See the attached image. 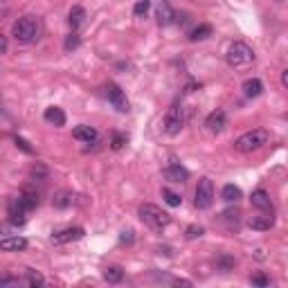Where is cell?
<instances>
[{"label":"cell","mask_w":288,"mask_h":288,"mask_svg":"<svg viewBox=\"0 0 288 288\" xmlns=\"http://www.w3.org/2000/svg\"><path fill=\"white\" fill-rule=\"evenodd\" d=\"M41 30H43L41 27V20L36 16L27 14V16H20L18 20H14V25H11V36L16 41H20V43H34L41 36Z\"/></svg>","instance_id":"obj_1"},{"label":"cell","mask_w":288,"mask_h":288,"mask_svg":"<svg viewBox=\"0 0 288 288\" xmlns=\"http://www.w3.org/2000/svg\"><path fill=\"white\" fill-rule=\"evenodd\" d=\"M268 140H270V133L266 128H252V131L243 133L241 137H236L234 149L241 153H252V151H259L261 147H266Z\"/></svg>","instance_id":"obj_2"},{"label":"cell","mask_w":288,"mask_h":288,"mask_svg":"<svg viewBox=\"0 0 288 288\" xmlns=\"http://www.w3.org/2000/svg\"><path fill=\"white\" fill-rule=\"evenodd\" d=\"M137 214H140L142 223L149 225L151 230H165L167 225L171 223V216L167 214L165 210H160L158 205H153V203H144Z\"/></svg>","instance_id":"obj_3"},{"label":"cell","mask_w":288,"mask_h":288,"mask_svg":"<svg viewBox=\"0 0 288 288\" xmlns=\"http://www.w3.org/2000/svg\"><path fill=\"white\" fill-rule=\"evenodd\" d=\"M225 59H228V63L232 65V68H245V65H250L254 61V52H252V48H250L248 43L236 41V43H232L228 48Z\"/></svg>","instance_id":"obj_4"},{"label":"cell","mask_w":288,"mask_h":288,"mask_svg":"<svg viewBox=\"0 0 288 288\" xmlns=\"http://www.w3.org/2000/svg\"><path fill=\"white\" fill-rule=\"evenodd\" d=\"M182 126H185V108H182V104H173L162 119V131L167 135H178Z\"/></svg>","instance_id":"obj_5"},{"label":"cell","mask_w":288,"mask_h":288,"mask_svg":"<svg viewBox=\"0 0 288 288\" xmlns=\"http://www.w3.org/2000/svg\"><path fill=\"white\" fill-rule=\"evenodd\" d=\"M194 196H196L194 205L198 207V210H207V207H212V203H214V185H212L210 178H203V180L198 182Z\"/></svg>","instance_id":"obj_6"},{"label":"cell","mask_w":288,"mask_h":288,"mask_svg":"<svg viewBox=\"0 0 288 288\" xmlns=\"http://www.w3.org/2000/svg\"><path fill=\"white\" fill-rule=\"evenodd\" d=\"M104 95H106V99L113 104V108L117 113H128V99L117 83H106L104 86Z\"/></svg>","instance_id":"obj_7"},{"label":"cell","mask_w":288,"mask_h":288,"mask_svg":"<svg viewBox=\"0 0 288 288\" xmlns=\"http://www.w3.org/2000/svg\"><path fill=\"white\" fill-rule=\"evenodd\" d=\"M7 214H9L11 225H25V223H27V207L20 203V198H11L9 200Z\"/></svg>","instance_id":"obj_8"},{"label":"cell","mask_w":288,"mask_h":288,"mask_svg":"<svg viewBox=\"0 0 288 288\" xmlns=\"http://www.w3.org/2000/svg\"><path fill=\"white\" fill-rule=\"evenodd\" d=\"M225 124H228V117H225V111H221V108L212 111L210 115H207V119H205V128L210 133H214V135H219V133L223 131Z\"/></svg>","instance_id":"obj_9"},{"label":"cell","mask_w":288,"mask_h":288,"mask_svg":"<svg viewBox=\"0 0 288 288\" xmlns=\"http://www.w3.org/2000/svg\"><path fill=\"white\" fill-rule=\"evenodd\" d=\"M165 178L171 182H185L187 178H189V171H187L178 160H171L165 169Z\"/></svg>","instance_id":"obj_10"},{"label":"cell","mask_w":288,"mask_h":288,"mask_svg":"<svg viewBox=\"0 0 288 288\" xmlns=\"http://www.w3.org/2000/svg\"><path fill=\"white\" fill-rule=\"evenodd\" d=\"M83 228H65V230H61V232H57V234L52 236V241L54 243H72V241H79V239H83Z\"/></svg>","instance_id":"obj_11"},{"label":"cell","mask_w":288,"mask_h":288,"mask_svg":"<svg viewBox=\"0 0 288 288\" xmlns=\"http://www.w3.org/2000/svg\"><path fill=\"white\" fill-rule=\"evenodd\" d=\"M275 225V216L273 212L270 214H259V216H250L248 219V228L250 230H257V232H266Z\"/></svg>","instance_id":"obj_12"},{"label":"cell","mask_w":288,"mask_h":288,"mask_svg":"<svg viewBox=\"0 0 288 288\" xmlns=\"http://www.w3.org/2000/svg\"><path fill=\"white\" fill-rule=\"evenodd\" d=\"M250 203H252V207H257V210L273 212V200H270V194L266 189L252 191V196H250Z\"/></svg>","instance_id":"obj_13"},{"label":"cell","mask_w":288,"mask_h":288,"mask_svg":"<svg viewBox=\"0 0 288 288\" xmlns=\"http://www.w3.org/2000/svg\"><path fill=\"white\" fill-rule=\"evenodd\" d=\"M173 20H176V11L171 9V5L167 0H160V2H158V23H160L162 27H167V25H171Z\"/></svg>","instance_id":"obj_14"},{"label":"cell","mask_w":288,"mask_h":288,"mask_svg":"<svg viewBox=\"0 0 288 288\" xmlns=\"http://www.w3.org/2000/svg\"><path fill=\"white\" fill-rule=\"evenodd\" d=\"M25 248H27V239L23 236H7L0 241V250H5V252H20Z\"/></svg>","instance_id":"obj_15"},{"label":"cell","mask_w":288,"mask_h":288,"mask_svg":"<svg viewBox=\"0 0 288 288\" xmlns=\"http://www.w3.org/2000/svg\"><path fill=\"white\" fill-rule=\"evenodd\" d=\"M72 137L79 142H83V144H90V142L97 140V131H95L93 126H88V124H81V126H77L72 131Z\"/></svg>","instance_id":"obj_16"},{"label":"cell","mask_w":288,"mask_h":288,"mask_svg":"<svg viewBox=\"0 0 288 288\" xmlns=\"http://www.w3.org/2000/svg\"><path fill=\"white\" fill-rule=\"evenodd\" d=\"M86 18H88V14H86V9L83 7H72L70 9V14H68V23H70V27L72 30H79V27H83L86 25Z\"/></svg>","instance_id":"obj_17"},{"label":"cell","mask_w":288,"mask_h":288,"mask_svg":"<svg viewBox=\"0 0 288 288\" xmlns=\"http://www.w3.org/2000/svg\"><path fill=\"white\" fill-rule=\"evenodd\" d=\"M43 119L48 124H52V126H63V124H65V113L61 111V108L52 106V108H48V111L43 113Z\"/></svg>","instance_id":"obj_18"},{"label":"cell","mask_w":288,"mask_h":288,"mask_svg":"<svg viewBox=\"0 0 288 288\" xmlns=\"http://www.w3.org/2000/svg\"><path fill=\"white\" fill-rule=\"evenodd\" d=\"M243 93H245V97H259V95L264 93V83H261V79H245Z\"/></svg>","instance_id":"obj_19"},{"label":"cell","mask_w":288,"mask_h":288,"mask_svg":"<svg viewBox=\"0 0 288 288\" xmlns=\"http://www.w3.org/2000/svg\"><path fill=\"white\" fill-rule=\"evenodd\" d=\"M18 198H20V203H23V205L27 207V212H30V210H36V207H39V194H36V191H32L30 187H25L23 194H20Z\"/></svg>","instance_id":"obj_20"},{"label":"cell","mask_w":288,"mask_h":288,"mask_svg":"<svg viewBox=\"0 0 288 288\" xmlns=\"http://www.w3.org/2000/svg\"><path fill=\"white\" fill-rule=\"evenodd\" d=\"M207 36H212V25H198L189 32V41H205Z\"/></svg>","instance_id":"obj_21"},{"label":"cell","mask_w":288,"mask_h":288,"mask_svg":"<svg viewBox=\"0 0 288 288\" xmlns=\"http://www.w3.org/2000/svg\"><path fill=\"white\" fill-rule=\"evenodd\" d=\"M104 279H106L108 284H117L124 279V270L119 268V266H111V268L104 270Z\"/></svg>","instance_id":"obj_22"},{"label":"cell","mask_w":288,"mask_h":288,"mask_svg":"<svg viewBox=\"0 0 288 288\" xmlns=\"http://www.w3.org/2000/svg\"><path fill=\"white\" fill-rule=\"evenodd\" d=\"M25 284H27V286H43L45 284V277L41 273H36V270H32V268H27L25 270Z\"/></svg>","instance_id":"obj_23"},{"label":"cell","mask_w":288,"mask_h":288,"mask_svg":"<svg viewBox=\"0 0 288 288\" xmlns=\"http://www.w3.org/2000/svg\"><path fill=\"white\" fill-rule=\"evenodd\" d=\"M221 196H223L225 203H236V200L241 198V189L234 185H225L223 191H221Z\"/></svg>","instance_id":"obj_24"},{"label":"cell","mask_w":288,"mask_h":288,"mask_svg":"<svg viewBox=\"0 0 288 288\" xmlns=\"http://www.w3.org/2000/svg\"><path fill=\"white\" fill-rule=\"evenodd\" d=\"M54 207H59V210H63V207H70L72 205V194H68V191H59V194L52 198Z\"/></svg>","instance_id":"obj_25"},{"label":"cell","mask_w":288,"mask_h":288,"mask_svg":"<svg viewBox=\"0 0 288 288\" xmlns=\"http://www.w3.org/2000/svg\"><path fill=\"white\" fill-rule=\"evenodd\" d=\"M149 9H151V0H137L135 7H133V16L135 18H142V16H147Z\"/></svg>","instance_id":"obj_26"},{"label":"cell","mask_w":288,"mask_h":288,"mask_svg":"<svg viewBox=\"0 0 288 288\" xmlns=\"http://www.w3.org/2000/svg\"><path fill=\"white\" fill-rule=\"evenodd\" d=\"M250 284H252V286H259V288H268L273 282H270L268 275H264V273H254L252 277H250Z\"/></svg>","instance_id":"obj_27"},{"label":"cell","mask_w":288,"mask_h":288,"mask_svg":"<svg viewBox=\"0 0 288 288\" xmlns=\"http://www.w3.org/2000/svg\"><path fill=\"white\" fill-rule=\"evenodd\" d=\"M162 196H165V203H167V205H171V207H178L182 203L180 196L173 194V191H169V189H162Z\"/></svg>","instance_id":"obj_28"},{"label":"cell","mask_w":288,"mask_h":288,"mask_svg":"<svg viewBox=\"0 0 288 288\" xmlns=\"http://www.w3.org/2000/svg\"><path fill=\"white\" fill-rule=\"evenodd\" d=\"M216 264H219V268L223 270V273H228V270H232V268H234V264H236V261H234V259H232V257H228V254H221Z\"/></svg>","instance_id":"obj_29"},{"label":"cell","mask_w":288,"mask_h":288,"mask_svg":"<svg viewBox=\"0 0 288 288\" xmlns=\"http://www.w3.org/2000/svg\"><path fill=\"white\" fill-rule=\"evenodd\" d=\"M30 176L34 178V180H43V178L48 176V169H45L43 165H39V162H36V165L30 169Z\"/></svg>","instance_id":"obj_30"},{"label":"cell","mask_w":288,"mask_h":288,"mask_svg":"<svg viewBox=\"0 0 288 288\" xmlns=\"http://www.w3.org/2000/svg\"><path fill=\"white\" fill-rule=\"evenodd\" d=\"M205 234V230L200 228V225H189V228L185 230V236L187 239H198V236Z\"/></svg>","instance_id":"obj_31"},{"label":"cell","mask_w":288,"mask_h":288,"mask_svg":"<svg viewBox=\"0 0 288 288\" xmlns=\"http://www.w3.org/2000/svg\"><path fill=\"white\" fill-rule=\"evenodd\" d=\"M79 45H81V39H79V36H77V34H70V36H68V39H65L63 48H65V50H68V52H70V50H77V48H79Z\"/></svg>","instance_id":"obj_32"},{"label":"cell","mask_w":288,"mask_h":288,"mask_svg":"<svg viewBox=\"0 0 288 288\" xmlns=\"http://www.w3.org/2000/svg\"><path fill=\"white\" fill-rule=\"evenodd\" d=\"M124 144H126V137H124L122 133H113V149H115V151H119Z\"/></svg>","instance_id":"obj_33"},{"label":"cell","mask_w":288,"mask_h":288,"mask_svg":"<svg viewBox=\"0 0 288 288\" xmlns=\"http://www.w3.org/2000/svg\"><path fill=\"white\" fill-rule=\"evenodd\" d=\"M133 234H135V232H133V230H124V232H122V236H119V243H126V245H131L133 243V241H135V236H133Z\"/></svg>","instance_id":"obj_34"},{"label":"cell","mask_w":288,"mask_h":288,"mask_svg":"<svg viewBox=\"0 0 288 288\" xmlns=\"http://www.w3.org/2000/svg\"><path fill=\"white\" fill-rule=\"evenodd\" d=\"M14 142H16V147H18V149H20V151H25V153H34V149H32V147H30V144H27V142H25V140H23V137H16V140H14Z\"/></svg>","instance_id":"obj_35"},{"label":"cell","mask_w":288,"mask_h":288,"mask_svg":"<svg viewBox=\"0 0 288 288\" xmlns=\"http://www.w3.org/2000/svg\"><path fill=\"white\" fill-rule=\"evenodd\" d=\"M18 284H23V279H18V277H2L0 279V286H18Z\"/></svg>","instance_id":"obj_36"},{"label":"cell","mask_w":288,"mask_h":288,"mask_svg":"<svg viewBox=\"0 0 288 288\" xmlns=\"http://www.w3.org/2000/svg\"><path fill=\"white\" fill-rule=\"evenodd\" d=\"M7 48H9V43H7V36L0 34V54H5Z\"/></svg>","instance_id":"obj_37"},{"label":"cell","mask_w":288,"mask_h":288,"mask_svg":"<svg viewBox=\"0 0 288 288\" xmlns=\"http://www.w3.org/2000/svg\"><path fill=\"white\" fill-rule=\"evenodd\" d=\"M282 83H284V86H288V70H284V72H282Z\"/></svg>","instance_id":"obj_38"}]
</instances>
